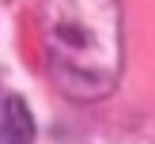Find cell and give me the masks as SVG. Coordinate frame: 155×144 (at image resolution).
Here are the masks:
<instances>
[{
	"label": "cell",
	"mask_w": 155,
	"mask_h": 144,
	"mask_svg": "<svg viewBox=\"0 0 155 144\" xmlns=\"http://www.w3.org/2000/svg\"><path fill=\"white\" fill-rule=\"evenodd\" d=\"M117 0H45L49 57L57 76H87V95L106 91L121 61Z\"/></svg>",
	"instance_id": "6da1fadb"
}]
</instances>
